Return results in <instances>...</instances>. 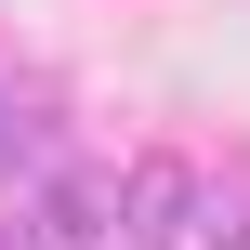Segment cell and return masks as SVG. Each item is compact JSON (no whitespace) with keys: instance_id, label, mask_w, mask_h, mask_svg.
I'll return each instance as SVG.
<instances>
[{"instance_id":"6da1fadb","label":"cell","mask_w":250,"mask_h":250,"mask_svg":"<svg viewBox=\"0 0 250 250\" xmlns=\"http://www.w3.org/2000/svg\"><path fill=\"white\" fill-rule=\"evenodd\" d=\"M185 211H198L185 158H132V237H185Z\"/></svg>"},{"instance_id":"7a4b0ae2","label":"cell","mask_w":250,"mask_h":250,"mask_svg":"<svg viewBox=\"0 0 250 250\" xmlns=\"http://www.w3.org/2000/svg\"><path fill=\"white\" fill-rule=\"evenodd\" d=\"M40 158H53V92L0 79V171H40Z\"/></svg>"},{"instance_id":"3957f363","label":"cell","mask_w":250,"mask_h":250,"mask_svg":"<svg viewBox=\"0 0 250 250\" xmlns=\"http://www.w3.org/2000/svg\"><path fill=\"white\" fill-rule=\"evenodd\" d=\"M92 224H105L92 185H53V198H40V250H92Z\"/></svg>"},{"instance_id":"277c9868","label":"cell","mask_w":250,"mask_h":250,"mask_svg":"<svg viewBox=\"0 0 250 250\" xmlns=\"http://www.w3.org/2000/svg\"><path fill=\"white\" fill-rule=\"evenodd\" d=\"M211 250H250V211H237V224H224V237H211Z\"/></svg>"}]
</instances>
